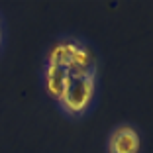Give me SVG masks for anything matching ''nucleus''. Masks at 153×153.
I'll use <instances>...</instances> for the list:
<instances>
[{"instance_id":"7ed1b4c3","label":"nucleus","mask_w":153,"mask_h":153,"mask_svg":"<svg viewBox=\"0 0 153 153\" xmlns=\"http://www.w3.org/2000/svg\"><path fill=\"white\" fill-rule=\"evenodd\" d=\"M137 151H140V134L134 126L122 124L110 131L108 153H137Z\"/></svg>"},{"instance_id":"f257e3e1","label":"nucleus","mask_w":153,"mask_h":153,"mask_svg":"<svg viewBox=\"0 0 153 153\" xmlns=\"http://www.w3.org/2000/svg\"><path fill=\"white\" fill-rule=\"evenodd\" d=\"M90 57H94L92 49L79 37H71V36L59 37L45 53V61H43L45 92L53 100H57L67 73Z\"/></svg>"},{"instance_id":"f03ea898","label":"nucleus","mask_w":153,"mask_h":153,"mask_svg":"<svg viewBox=\"0 0 153 153\" xmlns=\"http://www.w3.org/2000/svg\"><path fill=\"white\" fill-rule=\"evenodd\" d=\"M96 76H98L96 57L86 59L67 73L57 98V104L65 114L79 118L90 108L96 92Z\"/></svg>"},{"instance_id":"20e7f679","label":"nucleus","mask_w":153,"mask_h":153,"mask_svg":"<svg viewBox=\"0 0 153 153\" xmlns=\"http://www.w3.org/2000/svg\"><path fill=\"white\" fill-rule=\"evenodd\" d=\"M0 45H2V26H0Z\"/></svg>"}]
</instances>
